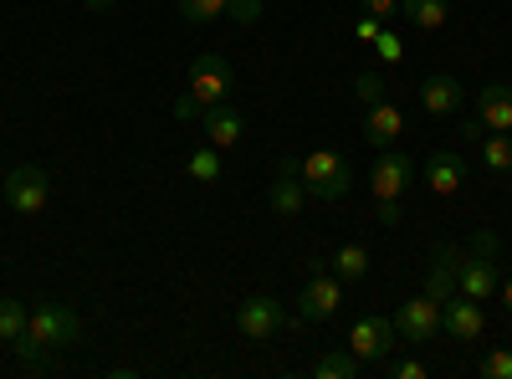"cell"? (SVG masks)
<instances>
[{
    "label": "cell",
    "mask_w": 512,
    "mask_h": 379,
    "mask_svg": "<svg viewBox=\"0 0 512 379\" xmlns=\"http://www.w3.org/2000/svg\"><path fill=\"white\" fill-rule=\"evenodd\" d=\"M180 16L195 21V26H205V21L226 16V0H180Z\"/></svg>",
    "instance_id": "cell-25"
},
{
    "label": "cell",
    "mask_w": 512,
    "mask_h": 379,
    "mask_svg": "<svg viewBox=\"0 0 512 379\" xmlns=\"http://www.w3.org/2000/svg\"><path fill=\"white\" fill-rule=\"evenodd\" d=\"M497 287H502V277H497V262L492 257H461V267H456V292H466V298H477V303H487V298H497Z\"/></svg>",
    "instance_id": "cell-11"
},
{
    "label": "cell",
    "mask_w": 512,
    "mask_h": 379,
    "mask_svg": "<svg viewBox=\"0 0 512 379\" xmlns=\"http://www.w3.org/2000/svg\"><path fill=\"white\" fill-rule=\"evenodd\" d=\"M477 118L487 134H512V88L507 82H492V88L477 93Z\"/></svg>",
    "instance_id": "cell-15"
},
{
    "label": "cell",
    "mask_w": 512,
    "mask_h": 379,
    "mask_svg": "<svg viewBox=\"0 0 512 379\" xmlns=\"http://www.w3.org/2000/svg\"><path fill=\"white\" fill-rule=\"evenodd\" d=\"M456 267H461V251L456 246H436L431 272H425V292H431L436 303H446L451 292H456Z\"/></svg>",
    "instance_id": "cell-18"
},
{
    "label": "cell",
    "mask_w": 512,
    "mask_h": 379,
    "mask_svg": "<svg viewBox=\"0 0 512 379\" xmlns=\"http://www.w3.org/2000/svg\"><path fill=\"white\" fill-rule=\"evenodd\" d=\"M344 308V282H338L328 267L308 277V287L297 292V323H323Z\"/></svg>",
    "instance_id": "cell-4"
},
{
    "label": "cell",
    "mask_w": 512,
    "mask_h": 379,
    "mask_svg": "<svg viewBox=\"0 0 512 379\" xmlns=\"http://www.w3.org/2000/svg\"><path fill=\"white\" fill-rule=\"evenodd\" d=\"M226 16L241 21V26H256L262 21V0H226Z\"/></svg>",
    "instance_id": "cell-26"
},
{
    "label": "cell",
    "mask_w": 512,
    "mask_h": 379,
    "mask_svg": "<svg viewBox=\"0 0 512 379\" xmlns=\"http://www.w3.org/2000/svg\"><path fill=\"white\" fill-rule=\"evenodd\" d=\"M267 205L277 210V216H287V221L308 205V185H303V175H297V159H282L277 164V180L267 190Z\"/></svg>",
    "instance_id": "cell-12"
},
{
    "label": "cell",
    "mask_w": 512,
    "mask_h": 379,
    "mask_svg": "<svg viewBox=\"0 0 512 379\" xmlns=\"http://www.w3.org/2000/svg\"><path fill=\"white\" fill-rule=\"evenodd\" d=\"M379 205V226H400V200H374Z\"/></svg>",
    "instance_id": "cell-33"
},
{
    "label": "cell",
    "mask_w": 512,
    "mask_h": 379,
    "mask_svg": "<svg viewBox=\"0 0 512 379\" xmlns=\"http://www.w3.org/2000/svg\"><path fill=\"white\" fill-rule=\"evenodd\" d=\"M395 333H400V344H431L436 333H441V303L431 298V292H420V298L400 303Z\"/></svg>",
    "instance_id": "cell-7"
},
{
    "label": "cell",
    "mask_w": 512,
    "mask_h": 379,
    "mask_svg": "<svg viewBox=\"0 0 512 379\" xmlns=\"http://www.w3.org/2000/svg\"><path fill=\"white\" fill-rule=\"evenodd\" d=\"M482 303L477 298H466V292H451V298L441 303V333L446 339H456V344H472V339H482Z\"/></svg>",
    "instance_id": "cell-10"
},
{
    "label": "cell",
    "mask_w": 512,
    "mask_h": 379,
    "mask_svg": "<svg viewBox=\"0 0 512 379\" xmlns=\"http://www.w3.org/2000/svg\"><path fill=\"white\" fill-rule=\"evenodd\" d=\"M0 195H6V205L16 210V216H41L52 200V175L41 170V164H16V170L6 175V185H0Z\"/></svg>",
    "instance_id": "cell-3"
},
{
    "label": "cell",
    "mask_w": 512,
    "mask_h": 379,
    "mask_svg": "<svg viewBox=\"0 0 512 379\" xmlns=\"http://www.w3.org/2000/svg\"><path fill=\"white\" fill-rule=\"evenodd\" d=\"M231 88H236V72H231V62L226 57H216V52H200L195 62H190V93L210 108V103H226L231 98Z\"/></svg>",
    "instance_id": "cell-5"
},
{
    "label": "cell",
    "mask_w": 512,
    "mask_h": 379,
    "mask_svg": "<svg viewBox=\"0 0 512 379\" xmlns=\"http://www.w3.org/2000/svg\"><path fill=\"white\" fill-rule=\"evenodd\" d=\"M364 364H359V354L354 349H333V354H323L318 364H313V374L318 379H354Z\"/></svg>",
    "instance_id": "cell-21"
},
{
    "label": "cell",
    "mask_w": 512,
    "mask_h": 379,
    "mask_svg": "<svg viewBox=\"0 0 512 379\" xmlns=\"http://www.w3.org/2000/svg\"><path fill=\"white\" fill-rule=\"evenodd\" d=\"M497 292H502V308H507V313H512V277H507V282H502V287H497Z\"/></svg>",
    "instance_id": "cell-37"
},
{
    "label": "cell",
    "mask_w": 512,
    "mask_h": 379,
    "mask_svg": "<svg viewBox=\"0 0 512 379\" xmlns=\"http://www.w3.org/2000/svg\"><path fill=\"white\" fill-rule=\"evenodd\" d=\"M364 11L374 21H390V16H400V0H364Z\"/></svg>",
    "instance_id": "cell-28"
},
{
    "label": "cell",
    "mask_w": 512,
    "mask_h": 379,
    "mask_svg": "<svg viewBox=\"0 0 512 379\" xmlns=\"http://www.w3.org/2000/svg\"><path fill=\"white\" fill-rule=\"evenodd\" d=\"M328 267H333V277H338V282H359V277L369 272V246H359V241L338 246V257H333Z\"/></svg>",
    "instance_id": "cell-20"
},
{
    "label": "cell",
    "mask_w": 512,
    "mask_h": 379,
    "mask_svg": "<svg viewBox=\"0 0 512 379\" xmlns=\"http://www.w3.org/2000/svg\"><path fill=\"white\" fill-rule=\"evenodd\" d=\"M190 180H205V185L221 180V149L216 144H205V149L190 154Z\"/></svg>",
    "instance_id": "cell-23"
},
{
    "label": "cell",
    "mask_w": 512,
    "mask_h": 379,
    "mask_svg": "<svg viewBox=\"0 0 512 379\" xmlns=\"http://www.w3.org/2000/svg\"><path fill=\"white\" fill-rule=\"evenodd\" d=\"M390 374L395 379H425V364L420 359H400V364H390Z\"/></svg>",
    "instance_id": "cell-32"
},
{
    "label": "cell",
    "mask_w": 512,
    "mask_h": 379,
    "mask_svg": "<svg viewBox=\"0 0 512 379\" xmlns=\"http://www.w3.org/2000/svg\"><path fill=\"white\" fill-rule=\"evenodd\" d=\"M461 82L451 77V72H436V77H425L420 82V108L425 113H436V118H446V113H461Z\"/></svg>",
    "instance_id": "cell-16"
},
{
    "label": "cell",
    "mask_w": 512,
    "mask_h": 379,
    "mask_svg": "<svg viewBox=\"0 0 512 379\" xmlns=\"http://www.w3.org/2000/svg\"><path fill=\"white\" fill-rule=\"evenodd\" d=\"M88 11H108V6H118V0H82Z\"/></svg>",
    "instance_id": "cell-38"
},
{
    "label": "cell",
    "mask_w": 512,
    "mask_h": 379,
    "mask_svg": "<svg viewBox=\"0 0 512 379\" xmlns=\"http://www.w3.org/2000/svg\"><path fill=\"white\" fill-rule=\"evenodd\" d=\"M482 134H487V129H482V118H477V113H472V118L461 123V139H472V144H482Z\"/></svg>",
    "instance_id": "cell-35"
},
{
    "label": "cell",
    "mask_w": 512,
    "mask_h": 379,
    "mask_svg": "<svg viewBox=\"0 0 512 379\" xmlns=\"http://www.w3.org/2000/svg\"><path fill=\"white\" fill-rule=\"evenodd\" d=\"M77 339H82V323H77L72 308H62V303H36V308L26 313V333L16 339V359H21L26 369H36L52 349H67V344H77Z\"/></svg>",
    "instance_id": "cell-1"
},
{
    "label": "cell",
    "mask_w": 512,
    "mask_h": 379,
    "mask_svg": "<svg viewBox=\"0 0 512 379\" xmlns=\"http://www.w3.org/2000/svg\"><path fill=\"white\" fill-rule=\"evenodd\" d=\"M26 313L31 308H21V303H0V344H16L21 339V333H26Z\"/></svg>",
    "instance_id": "cell-24"
},
{
    "label": "cell",
    "mask_w": 512,
    "mask_h": 379,
    "mask_svg": "<svg viewBox=\"0 0 512 379\" xmlns=\"http://www.w3.org/2000/svg\"><path fill=\"white\" fill-rule=\"evenodd\" d=\"M359 98H364V103H379V98H384V82H379L374 72H364V77H359Z\"/></svg>",
    "instance_id": "cell-29"
},
{
    "label": "cell",
    "mask_w": 512,
    "mask_h": 379,
    "mask_svg": "<svg viewBox=\"0 0 512 379\" xmlns=\"http://www.w3.org/2000/svg\"><path fill=\"white\" fill-rule=\"evenodd\" d=\"M200 123H205V139L216 144V149H231V144H241V134H246V123H241V113H236L231 103H210V108L200 113Z\"/></svg>",
    "instance_id": "cell-17"
},
{
    "label": "cell",
    "mask_w": 512,
    "mask_h": 379,
    "mask_svg": "<svg viewBox=\"0 0 512 379\" xmlns=\"http://www.w3.org/2000/svg\"><path fill=\"white\" fill-rule=\"evenodd\" d=\"M400 16L410 26H420V31H436L451 16V0H400Z\"/></svg>",
    "instance_id": "cell-19"
},
{
    "label": "cell",
    "mask_w": 512,
    "mask_h": 379,
    "mask_svg": "<svg viewBox=\"0 0 512 379\" xmlns=\"http://www.w3.org/2000/svg\"><path fill=\"white\" fill-rule=\"evenodd\" d=\"M482 164L492 175H512V134H482Z\"/></svg>",
    "instance_id": "cell-22"
},
{
    "label": "cell",
    "mask_w": 512,
    "mask_h": 379,
    "mask_svg": "<svg viewBox=\"0 0 512 379\" xmlns=\"http://www.w3.org/2000/svg\"><path fill=\"white\" fill-rule=\"evenodd\" d=\"M472 251H477V257H497V236H492V231H477Z\"/></svg>",
    "instance_id": "cell-34"
},
{
    "label": "cell",
    "mask_w": 512,
    "mask_h": 379,
    "mask_svg": "<svg viewBox=\"0 0 512 379\" xmlns=\"http://www.w3.org/2000/svg\"><path fill=\"white\" fill-rule=\"evenodd\" d=\"M200 113H205V103H200L195 93H185V98L175 103V118H180V123H190V118H200Z\"/></svg>",
    "instance_id": "cell-30"
},
{
    "label": "cell",
    "mask_w": 512,
    "mask_h": 379,
    "mask_svg": "<svg viewBox=\"0 0 512 379\" xmlns=\"http://www.w3.org/2000/svg\"><path fill=\"white\" fill-rule=\"evenodd\" d=\"M282 323H287V308L277 298H246L236 308V328H241V339H251V344H272L282 333Z\"/></svg>",
    "instance_id": "cell-9"
},
{
    "label": "cell",
    "mask_w": 512,
    "mask_h": 379,
    "mask_svg": "<svg viewBox=\"0 0 512 379\" xmlns=\"http://www.w3.org/2000/svg\"><path fill=\"white\" fill-rule=\"evenodd\" d=\"M415 159L400 154V149H379L374 170H369V185H374V200H400L410 185H415Z\"/></svg>",
    "instance_id": "cell-8"
},
{
    "label": "cell",
    "mask_w": 512,
    "mask_h": 379,
    "mask_svg": "<svg viewBox=\"0 0 512 379\" xmlns=\"http://www.w3.org/2000/svg\"><path fill=\"white\" fill-rule=\"evenodd\" d=\"M359 36H364V41H374V36H379V21H374V16H369V21H359Z\"/></svg>",
    "instance_id": "cell-36"
},
{
    "label": "cell",
    "mask_w": 512,
    "mask_h": 379,
    "mask_svg": "<svg viewBox=\"0 0 512 379\" xmlns=\"http://www.w3.org/2000/svg\"><path fill=\"white\" fill-rule=\"evenodd\" d=\"M482 374H487V379H512V354H507V349H492V354L482 359Z\"/></svg>",
    "instance_id": "cell-27"
},
{
    "label": "cell",
    "mask_w": 512,
    "mask_h": 379,
    "mask_svg": "<svg viewBox=\"0 0 512 379\" xmlns=\"http://www.w3.org/2000/svg\"><path fill=\"white\" fill-rule=\"evenodd\" d=\"M420 180L431 185L436 195H456V190L466 185V159H461L456 149H436L431 159H425V170H420Z\"/></svg>",
    "instance_id": "cell-13"
},
{
    "label": "cell",
    "mask_w": 512,
    "mask_h": 379,
    "mask_svg": "<svg viewBox=\"0 0 512 379\" xmlns=\"http://www.w3.org/2000/svg\"><path fill=\"white\" fill-rule=\"evenodd\" d=\"M374 41H379V57H384V62H400V52H405V47H400V41H395L390 31H379Z\"/></svg>",
    "instance_id": "cell-31"
},
{
    "label": "cell",
    "mask_w": 512,
    "mask_h": 379,
    "mask_svg": "<svg viewBox=\"0 0 512 379\" xmlns=\"http://www.w3.org/2000/svg\"><path fill=\"white\" fill-rule=\"evenodd\" d=\"M405 134V113L395 108V103H369V113H364V139L374 144V149H395V139Z\"/></svg>",
    "instance_id": "cell-14"
},
{
    "label": "cell",
    "mask_w": 512,
    "mask_h": 379,
    "mask_svg": "<svg viewBox=\"0 0 512 379\" xmlns=\"http://www.w3.org/2000/svg\"><path fill=\"white\" fill-rule=\"evenodd\" d=\"M297 175H303L308 195H318V200H344V195L354 190L349 159H344V154H333V149H308L303 164H297Z\"/></svg>",
    "instance_id": "cell-2"
},
{
    "label": "cell",
    "mask_w": 512,
    "mask_h": 379,
    "mask_svg": "<svg viewBox=\"0 0 512 379\" xmlns=\"http://www.w3.org/2000/svg\"><path fill=\"white\" fill-rule=\"evenodd\" d=\"M400 344V333H395V318H359L354 328H349V349L359 354V364H384V359H390V349Z\"/></svg>",
    "instance_id": "cell-6"
}]
</instances>
